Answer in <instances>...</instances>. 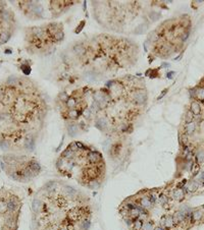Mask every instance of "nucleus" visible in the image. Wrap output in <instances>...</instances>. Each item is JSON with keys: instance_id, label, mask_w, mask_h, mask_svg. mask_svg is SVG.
I'll list each match as a JSON object with an SVG mask.
<instances>
[{"instance_id": "nucleus-17", "label": "nucleus", "mask_w": 204, "mask_h": 230, "mask_svg": "<svg viewBox=\"0 0 204 230\" xmlns=\"http://www.w3.org/2000/svg\"><path fill=\"white\" fill-rule=\"evenodd\" d=\"M195 96H196L200 101L204 102V87L198 89L197 92H195Z\"/></svg>"}, {"instance_id": "nucleus-13", "label": "nucleus", "mask_w": 204, "mask_h": 230, "mask_svg": "<svg viewBox=\"0 0 204 230\" xmlns=\"http://www.w3.org/2000/svg\"><path fill=\"white\" fill-rule=\"evenodd\" d=\"M90 227H91V220L90 219H84L80 222L81 230H89Z\"/></svg>"}, {"instance_id": "nucleus-14", "label": "nucleus", "mask_w": 204, "mask_h": 230, "mask_svg": "<svg viewBox=\"0 0 204 230\" xmlns=\"http://www.w3.org/2000/svg\"><path fill=\"white\" fill-rule=\"evenodd\" d=\"M184 197H185V193H184V191L182 189V188H178V189H176V191H175L174 198L176 199V200L182 201L184 199Z\"/></svg>"}, {"instance_id": "nucleus-25", "label": "nucleus", "mask_w": 204, "mask_h": 230, "mask_svg": "<svg viewBox=\"0 0 204 230\" xmlns=\"http://www.w3.org/2000/svg\"><path fill=\"white\" fill-rule=\"evenodd\" d=\"M153 230H164V228L162 226H156V227H154Z\"/></svg>"}, {"instance_id": "nucleus-8", "label": "nucleus", "mask_w": 204, "mask_h": 230, "mask_svg": "<svg viewBox=\"0 0 204 230\" xmlns=\"http://www.w3.org/2000/svg\"><path fill=\"white\" fill-rule=\"evenodd\" d=\"M139 204H140L141 207L143 208V209H145V210H150L151 208L153 207L152 202L150 201V199H149V197H148V195L142 197V198L139 200Z\"/></svg>"}, {"instance_id": "nucleus-22", "label": "nucleus", "mask_w": 204, "mask_h": 230, "mask_svg": "<svg viewBox=\"0 0 204 230\" xmlns=\"http://www.w3.org/2000/svg\"><path fill=\"white\" fill-rule=\"evenodd\" d=\"M180 143L184 144V146H186V143H187V135H186V133L180 135Z\"/></svg>"}, {"instance_id": "nucleus-12", "label": "nucleus", "mask_w": 204, "mask_h": 230, "mask_svg": "<svg viewBox=\"0 0 204 230\" xmlns=\"http://www.w3.org/2000/svg\"><path fill=\"white\" fill-rule=\"evenodd\" d=\"M190 111L192 112L194 115H199L200 112H201V107H200L199 103L197 102H193L192 104H191V109Z\"/></svg>"}, {"instance_id": "nucleus-6", "label": "nucleus", "mask_w": 204, "mask_h": 230, "mask_svg": "<svg viewBox=\"0 0 204 230\" xmlns=\"http://www.w3.org/2000/svg\"><path fill=\"white\" fill-rule=\"evenodd\" d=\"M81 114H82V112L79 111L78 109H72V110H68L66 112L62 113V115H64V119L75 121V120H77V119H79V117L81 116Z\"/></svg>"}, {"instance_id": "nucleus-11", "label": "nucleus", "mask_w": 204, "mask_h": 230, "mask_svg": "<svg viewBox=\"0 0 204 230\" xmlns=\"http://www.w3.org/2000/svg\"><path fill=\"white\" fill-rule=\"evenodd\" d=\"M195 128H196V124L194 122H190L187 123L185 126V133L187 135H193V133L195 131Z\"/></svg>"}, {"instance_id": "nucleus-2", "label": "nucleus", "mask_w": 204, "mask_h": 230, "mask_svg": "<svg viewBox=\"0 0 204 230\" xmlns=\"http://www.w3.org/2000/svg\"><path fill=\"white\" fill-rule=\"evenodd\" d=\"M86 158H87L88 163L92 164V165H95V164L103 162V157H102V155L97 151H89L86 154Z\"/></svg>"}, {"instance_id": "nucleus-23", "label": "nucleus", "mask_w": 204, "mask_h": 230, "mask_svg": "<svg viewBox=\"0 0 204 230\" xmlns=\"http://www.w3.org/2000/svg\"><path fill=\"white\" fill-rule=\"evenodd\" d=\"M84 25H85V21H82V23H80V26H79V29H77V30H76V33H77V34H78V33H80V31L83 29V26H84Z\"/></svg>"}, {"instance_id": "nucleus-15", "label": "nucleus", "mask_w": 204, "mask_h": 230, "mask_svg": "<svg viewBox=\"0 0 204 230\" xmlns=\"http://www.w3.org/2000/svg\"><path fill=\"white\" fill-rule=\"evenodd\" d=\"M143 224L144 222L140 219H137V220L134 221V223H133V230H142V227H143Z\"/></svg>"}, {"instance_id": "nucleus-9", "label": "nucleus", "mask_w": 204, "mask_h": 230, "mask_svg": "<svg viewBox=\"0 0 204 230\" xmlns=\"http://www.w3.org/2000/svg\"><path fill=\"white\" fill-rule=\"evenodd\" d=\"M66 129H68V135H70V137H74L78 135V131H79V125H78L77 123L72 122V123H70V124H68Z\"/></svg>"}, {"instance_id": "nucleus-20", "label": "nucleus", "mask_w": 204, "mask_h": 230, "mask_svg": "<svg viewBox=\"0 0 204 230\" xmlns=\"http://www.w3.org/2000/svg\"><path fill=\"white\" fill-rule=\"evenodd\" d=\"M91 110L90 109H85L83 111V116H84L85 119H91Z\"/></svg>"}, {"instance_id": "nucleus-24", "label": "nucleus", "mask_w": 204, "mask_h": 230, "mask_svg": "<svg viewBox=\"0 0 204 230\" xmlns=\"http://www.w3.org/2000/svg\"><path fill=\"white\" fill-rule=\"evenodd\" d=\"M167 90H164V91H162V93H161V95L160 96H158V98H157V100H160V99H161L162 97H163L164 95H165V93H167Z\"/></svg>"}, {"instance_id": "nucleus-16", "label": "nucleus", "mask_w": 204, "mask_h": 230, "mask_svg": "<svg viewBox=\"0 0 204 230\" xmlns=\"http://www.w3.org/2000/svg\"><path fill=\"white\" fill-rule=\"evenodd\" d=\"M153 229H154V222H153V221L144 222L142 230H153Z\"/></svg>"}, {"instance_id": "nucleus-3", "label": "nucleus", "mask_w": 204, "mask_h": 230, "mask_svg": "<svg viewBox=\"0 0 204 230\" xmlns=\"http://www.w3.org/2000/svg\"><path fill=\"white\" fill-rule=\"evenodd\" d=\"M35 144H36V141H35V137H34L33 133H29L28 135H26L25 139H23V148L26 151L28 152H32L34 151L35 149Z\"/></svg>"}, {"instance_id": "nucleus-1", "label": "nucleus", "mask_w": 204, "mask_h": 230, "mask_svg": "<svg viewBox=\"0 0 204 230\" xmlns=\"http://www.w3.org/2000/svg\"><path fill=\"white\" fill-rule=\"evenodd\" d=\"M13 21V13L7 9L2 1H0V44L7 42L11 37Z\"/></svg>"}, {"instance_id": "nucleus-26", "label": "nucleus", "mask_w": 204, "mask_h": 230, "mask_svg": "<svg viewBox=\"0 0 204 230\" xmlns=\"http://www.w3.org/2000/svg\"><path fill=\"white\" fill-rule=\"evenodd\" d=\"M173 75H174V72H169V75H169V79H171V77H173Z\"/></svg>"}, {"instance_id": "nucleus-18", "label": "nucleus", "mask_w": 204, "mask_h": 230, "mask_svg": "<svg viewBox=\"0 0 204 230\" xmlns=\"http://www.w3.org/2000/svg\"><path fill=\"white\" fill-rule=\"evenodd\" d=\"M193 119H194V114L189 110V111L187 112V114H186V122L187 123L193 122Z\"/></svg>"}, {"instance_id": "nucleus-7", "label": "nucleus", "mask_w": 204, "mask_h": 230, "mask_svg": "<svg viewBox=\"0 0 204 230\" xmlns=\"http://www.w3.org/2000/svg\"><path fill=\"white\" fill-rule=\"evenodd\" d=\"M43 204H44V203L39 198L34 199L33 203H32V210H33V212L35 214H38V213H41V212H42Z\"/></svg>"}, {"instance_id": "nucleus-19", "label": "nucleus", "mask_w": 204, "mask_h": 230, "mask_svg": "<svg viewBox=\"0 0 204 230\" xmlns=\"http://www.w3.org/2000/svg\"><path fill=\"white\" fill-rule=\"evenodd\" d=\"M198 187V183L197 182H192V183H190L189 185H188V189H189V191H196Z\"/></svg>"}, {"instance_id": "nucleus-21", "label": "nucleus", "mask_w": 204, "mask_h": 230, "mask_svg": "<svg viewBox=\"0 0 204 230\" xmlns=\"http://www.w3.org/2000/svg\"><path fill=\"white\" fill-rule=\"evenodd\" d=\"M197 160L199 163H203V161H204V152L203 151L199 152V153L197 154Z\"/></svg>"}, {"instance_id": "nucleus-4", "label": "nucleus", "mask_w": 204, "mask_h": 230, "mask_svg": "<svg viewBox=\"0 0 204 230\" xmlns=\"http://www.w3.org/2000/svg\"><path fill=\"white\" fill-rule=\"evenodd\" d=\"M122 150V145L120 142H116L114 144H112L109 148V151H108V155L112 157V158H116L120 155Z\"/></svg>"}, {"instance_id": "nucleus-10", "label": "nucleus", "mask_w": 204, "mask_h": 230, "mask_svg": "<svg viewBox=\"0 0 204 230\" xmlns=\"http://www.w3.org/2000/svg\"><path fill=\"white\" fill-rule=\"evenodd\" d=\"M66 106L68 110L76 109V107L78 106V100H76L75 97L68 98V100L66 101Z\"/></svg>"}, {"instance_id": "nucleus-5", "label": "nucleus", "mask_w": 204, "mask_h": 230, "mask_svg": "<svg viewBox=\"0 0 204 230\" xmlns=\"http://www.w3.org/2000/svg\"><path fill=\"white\" fill-rule=\"evenodd\" d=\"M28 166L31 169V171L33 172V174L35 175V176H37V175L42 171V167H41L40 163L38 162L37 160H35V159H30V160L28 161Z\"/></svg>"}]
</instances>
